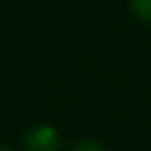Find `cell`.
<instances>
[{
  "label": "cell",
  "instance_id": "obj_1",
  "mask_svg": "<svg viewBox=\"0 0 151 151\" xmlns=\"http://www.w3.org/2000/svg\"><path fill=\"white\" fill-rule=\"evenodd\" d=\"M24 144H26L28 151H57L59 137H57V132H54L52 127L40 125V127H35V130H31V132L26 134Z\"/></svg>",
  "mask_w": 151,
  "mask_h": 151
},
{
  "label": "cell",
  "instance_id": "obj_2",
  "mask_svg": "<svg viewBox=\"0 0 151 151\" xmlns=\"http://www.w3.org/2000/svg\"><path fill=\"white\" fill-rule=\"evenodd\" d=\"M132 5H134V12L142 19L151 21V0H132Z\"/></svg>",
  "mask_w": 151,
  "mask_h": 151
},
{
  "label": "cell",
  "instance_id": "obj_3",
  "mask_svg": "<svg viewBox=\"0 0 151 151\" xmlns=\"http://www.w3.org/2000/svg\"><path fill=\"white\" fill-rule=\"evenodd\" d=\"M71 151H104L99 144H94V142H83V144H78V146H73Z\"/></svg>",
  "mask_w": 151,
  "mask_h": 151
},
{
  "label": "cell",
  "instance_id": "obj_4",
  "mask_svg": "<svg viewBox=\"0 0 151 151\" xmlns=\"http://www.w3.org/2000/svg\"><path fill=\"white\" fill-rule=\"evenodd\" d=\"M0 151H2V149H0Z\"/></svg>",
  "mask_w": 151,
  "mask_h": 151
}]
</instances>
